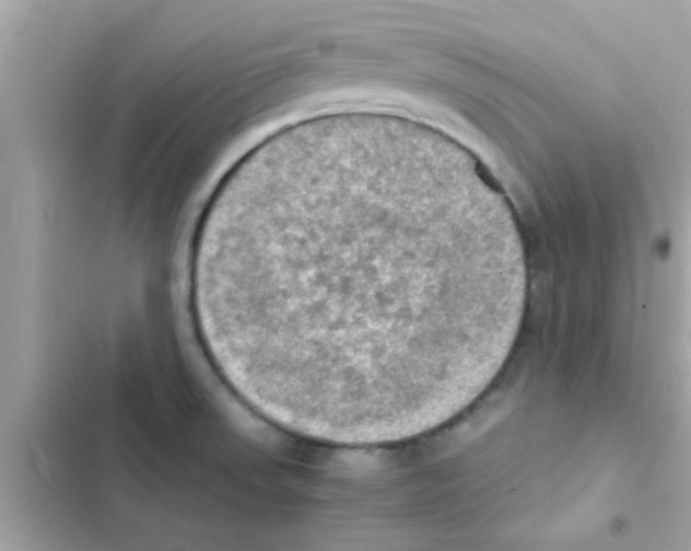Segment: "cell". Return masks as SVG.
<instances>
[{
    "label": "cell",
    "mask_w": 691,
    "mask_h": 551,
    "mask_svg": "<svg viewBox=\"0 0 691 551\" xmlns=\"http://www.w3.org/2000/svg\"><path fill=\"white\" fill-rule=\"evenodd\" d=\"M450 178L386 145L272 164L216 204L194 281L261 406L342 432L436 412L500 341L501 268L461 239Z\"/></svg>",
    "instance_id": "1"
}]
</instances>
